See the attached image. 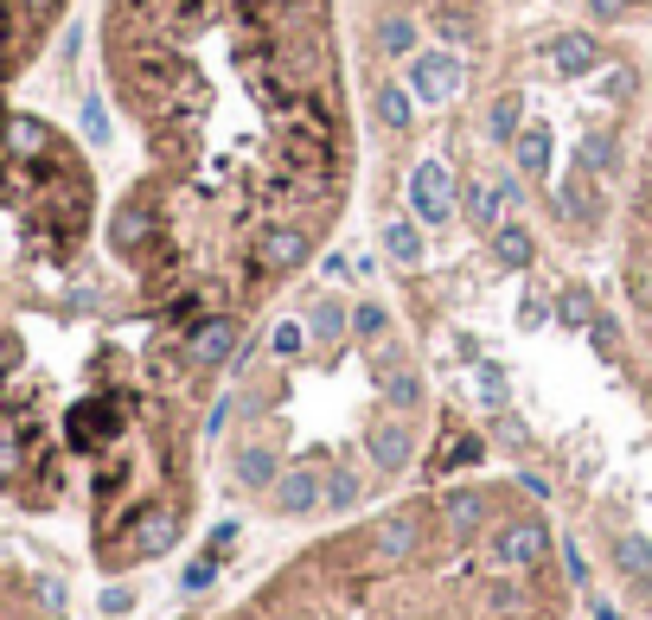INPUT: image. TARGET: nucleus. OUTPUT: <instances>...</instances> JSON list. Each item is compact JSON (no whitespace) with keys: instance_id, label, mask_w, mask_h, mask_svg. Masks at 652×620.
<instances>
[{"instance_id":"8","label":"nucleus","mask_w":652,"mask_h":620,"mask_svg":"<svg viewBox=\"0 0 652 620\" xmlns=\"http://www.w3.org/2000/svg\"><path fill=\"white\" fill-rule=\"evenodd\" d=\"M556 206L570 211L575 224H595V211H601V192H595V173H589L582 160H575L570 173L556 180Z\"/></svg>"},{"instance_id":"14","label":"nucleus","mask_w":652,"mask_h":620,"mask_svg":"<svg viewBox=\"0 0 652 620\" xmlns=\"http://www.w3.org/2000/svg\"><path fill=\"white\" fill-rule=\"evenodd\" d=\"M371 461L397 473V467L410 461V429H403V422H378V429H371Z\"/></svg>"},{"instance_id":"25","label":"nucleus","mask_w":652,"mask_h":620,"mask_svg":"<svg viewBox=\"0 0 652 620\" xmlns=\"http://www.w3.org/2000/svg\"><path fill=\"white\" fill-rule=\"evenodd\" d=\"M582 167H589V173H601V167H614V141H601V134H589V141H582Z\"/></svg>"},{"instance_id":"13","label":"nucleus","mask_w":652,"mask_h":620,"mask_svg":"<svg viewBox=\"0 0 652 620\" xmlns=\"http://www.w3.org/2000/svg\"><path fill=\"white\" fill-rule=\"evenodd\" d=\"M512 160H519L524 180H544V173H550V129H519V141H512Z\"/></svg>"},{"instance_id":"29","label":"nucleus","mask_w":652,"mask_h":620,"mask_svg":"<svg viewBox=\"0 0 652 620\" xmlns=\"http://www.w3.org/2000/svg\"><path fill=\"white\" fill-rule=\"evenodd\" d=\"M499 192H505V206H512V211L524 206V180H499Z\"/></svg>"},{"instance_id":"31","label":"nucleus","mask_w":652,"mask_h":620,"mask_svg":"<svg viewBox=\"0 0 652 620\" xmlns=\"http://www.w3.org/2000/svg\"><path fill=\"white\" fill-rule=\"evenodd\" d=\"M595 620H621V614H614V608H601V614H595Z\"/></svg>"},{"instance_id":"24","label":"nucleus","mask_w":652,"mask_h":620,"mask_svg":"<svg viewBox=\"0 0 652 620\" xmlns=\"http://www.w3.org/2000/svg\"><path fill=\"white\" fill-rule=\"evenodd\" d=\"M352 327H359L365 339H384V327H391V320H384V308H378V301H365V308H352Z\"/></svg>"},{"instance_id":"21","label":"nucleus","mask_w":652,"mask_h":620,"mask_svg":"<svg viewBox=\"0 0 652 620\" xmlns=\"http://www.w3.org/2000/svg\"><path fill=\"white\" fill-rule=\"evenodd\" d=\"M313 339H320V346L345 339V308L340 301H320V308H313Z\"/></svg>"},{"instance_id":"10","label":"nucleus","mask_w":652,"mask_h":620,"mask_svg":"<svg viewBox=\"0 0 652 620\" xmlns=\"http://www.w3.org/2000/svg\"><path fill=\"white\" fill-rule=\"evenodd\" d=\"M410 550H417V518L410 512L378 518V531H371V563H397V557H410Z\"/></svg>"},{"instance_id":"12","label":"nucleus","mask_w":652,"mask_h":620,"mask_svg":"<svg viewBox=\"0 0 652 620\" xmlns=\"http://www.w3.org/2000/svg\"><path fill=\"white\" fill-rule=\"evenodd\" d=\"M384 250H391V262L417 269V262L429 257V243H422V224H410V218H391V224H384Z\"/></svg>"},{"instance_id":"2","label":"nucleus","mask_w":652,"mask_h":620,"mask_svg":"<svg viewBox=\"0 0 652 620\" xmlns=\"http://www.w3.org/2000/svg\"><path fill=\"white\" fill-rule=\"evenodd\" d=\"M410 211H417V224H448L454 218V173H448V160H417Z\"/></svg>"},{"instance_id":"9","label":"nucleus","mask_w":652,"mask_h":620,"mask_svg":"<svg viewBox=\"0 0 652 620\" xmlns=\"http://www.w3.org/2000/svg\"><path fill=\"white\" fill-rule=\"evenodd\" d=\"M550 64H556L563 78H589L601 64V46L589 32H556V39H550Z\"/></svg>"},{"instance_id":"22","label":"nucleus","mask_w":652,"mask_h":620,"mask_svg":"<svg viewBox=\"0 0 652 620\" xmlns=\"http://www.w3.org/2000/svg\"><path fill=\"white\" fill-rule=\"evenodd\" d=\"M614 563H621L626 576H646V563H652V543H646V538H621V543H614Z\"/></svg>"},{"instance_id":"3","label":"nucleus","mask_w":652,"mask_h":620,"mask_svg":"<svg viewBox=\"0 0 652 620\" xmlns=\"http://www.w3.org/2000/svg\"><path fill=\"white\" fill-rule=\"evenodd\" d=\"M410 83H417L422 103H454L461 83H468V71H461V58L454 52H417L410 58Z\"/></svg>"},{"instance_id":"19","label":"nucleus","mask_w":652,"mask_h":620,"mask_svg":"<svg viewBox=\"0 0 652 620\" xmlns=\"http://www.w3.org/2000/svg\"><path fill=\"white\" fill-rule=\"evenodd\" d=\"M378 52L384 58H417V27H410L403 13H391V20L378 27Z\"/></svg>"},{"instance_id":"18","label":"nucleus","mask_w":652,"mask_h":620,"mask_svg":"<svg viewBox=\"0 0 652 620\" xmlns=\"http://www.w3.org/2000/svg\"><path fill=\"white\" fill-rule=\"evenodd\" d=\"M524 97H512V90H505V97H493V109H487V134H493V141H519V129H524Z\"/></svg>"},{"instance_id":"1","label":"nucleus","mask_w":652,"mask_h":620,"mask_svg":"<svg viewBox=\"0 0 652 620\" xmlns=\"http://www.w3.org/2000/svg\"><path fill=\"white\" fill-rule=\"evenodd\" d=\"M493 563L499 569H538L550 557V524L544 518H512V524H499L493 531Z\"/></svg>"},{"instance_id":"16","label":"nucleus","mask_w":652,"mask_h":620,"mask_svg":"<svg viewBox=\"0 0 652 620\" xmlns=\"http://www.w3.org/2000/svg\"><path fill=\"white\" fill-rule=\"evenodd\" d=\"M237 480L250 492L275 487V480H282V473H275V448H243V454H237Z\"/></svg>"},{"instance_id":"27","label":"nucleus","mask_w":652,"mask_h":620,"mask_svg":"<svg viewBox=\"0 0 652 620\" xmlns=\"http://www.w3.org/2000/svg\"><path fill=\"white\" fill-rule=\"evenodd\" d=\"M301 346H308V333H301L294 320H282V327H275V352H282V359H294Z\"/></svg>"},{"instance_id":"5","label":"nucleus","mask_w":652,"mask_h":620,"mask_svg":"<svg viewBox=\"0 0 652 620\" xmlns=\"http://www.w3.org/2000/svg\"><path fill=\"white\" fill-rule=\"evenodd\" d=\"M231 352H237V320H231V313H211L205 327L185 339V364H199V371L231 364Z\"/></svg>"},{"instance_id":"11","label":"nucleus","mask_w":652,"mask_h":620,"mask_svg":"<svg viewBox=\"0 0 652 620\" xmlns=\"http://www.w3.org/2000/svg\"><path fill=\"white\" fill-rule=\"evenodd\" d=\"M505 192H499V180H468V218L480 224V231H499L505 224Z\"/></svg>"},{"instance_id":"4","label":"nucleus","mask_w":652,"mask_h":620,"mask_svg":"<svg viewBox=\"0 0 652 620\" xmlns=\"http://www.w3.org/2000/svg\"><path fill=\"white\" fill-rule=\"evenodd\" d=\"M52 601H58V589H46V582H32V576L0 563V620H46Z\"/></svg>"},{"instance_id":"28","label":"nucleus","mask_w":652,"mask_h":620,"mask_svg":"<svg viewBox=\"0 0 652 620\" xmlns=\"http://www.w3.org/2000/svg\"><path fill=\"white\" fill-rule=\"evenodd\" d=\"M608 97H633V71H614V78H608Z\"/></svg>"},{"instance_id":"23","label":"nucleus","mask_w":652,"mask_h":620,"mask_svg":"<svg viewBox=\"0 0 652 620\" xmlns=\"http://www.w3.org/2000/svg\"><path fill=\"white\" fill-rule=\"evenodd\" d=\"M480 512H487V499H480V492H448V524H461V531H468V524H480Z\"/></svg>"},{"instance_id":"30","label":"nucleus","mask_w":652,"mask_h":620,"mask_svg":"<svg viewBox=\"0 0 652 620\" xmlns=\"http://www.w3.org/2000/svg\"><path fill=\"white\" fill-rule=\"evenodd\" d=\"M589 7H595V13H621V0H589Z\"/></svg>"},{"instance_id":"7","label":"nucleus","mask_w":652,"mask_h":620,"mask_svg":"<svg viewBox=\"0 0 652 620\" xmlns=\"http://www.w3.org/2000/svg\"><path fill=\"white\" fill-rule=\"evenodd\" d=\"M269 499H275V512L282 518H308L320 499H327V487H320V473L313 467H288L282 480L269 487Z\"/></svg>"},{"instance_id":"15","label":"nucleus","mask_w":652,"mask_h":620,"mask_svg":"<svg viewBox=\"0 0 652 620\" xmlns=\"http://www.w3.org/2000/svg\"><path fill=\"white\" fill-rule=\"evenodd\" d=\"M493 257L505 262V269H531L538 243H531V231H524V224H499V231H493Z\"/></svg>"},{"instance_id":"20","label":"nucleus","mask_w":652,"mask_h":620,"mask_svg":"<svg viewBox=\"0 0 652 620\" xmlns=\"http://www.w3.org/2000/svg\"><path fill=\"white\" fill-rule=\"evenodd\" d=\"M556 308H563V320H570V327H595V320H601V313H595V294H589L582 282L556 288Z\"/></svg>"},{"instance_id":"6","label":"nucleus","mask_w":652,"mask_h":620,"mask_svg":"<svg viewBox=\"0 0 652 620\" xmlns=\"http://www.w3.org/2000/svg\"><path fill=\"white\" fill-rule=\"evenodd\" d=\"M294 262H308V231L301 224H262L257 231V269H294Z\"/></svg>"},{"instance_id":"26","label":"nucleus","mask_w":652,"mask_h":620,"mask_svg":"<svg viewBox=\"0 0 652 620\" xmlns=\"http://www.w3.org/2000/svg\"><path fill=\"white\" fill-rule=\"evenodd\" d=\"M352 499H359V480H352V473H333V480H327V506H333V512H345Z\"/></svg>"},{"instance_id":"17","label":"nucleus","mask_w":652,"mask_h":620,"mask_svg":"<svg viewBox=\"0 0 652 620\" xmlns=\"http://www.w3.org/2000/svg\"><path fill=\"white\" fill-rule=\"evenodd\" d=\"M378 122H384V129H410V122H417V103H410L403 83H378Z\"/></svg>"}]
</instances>
